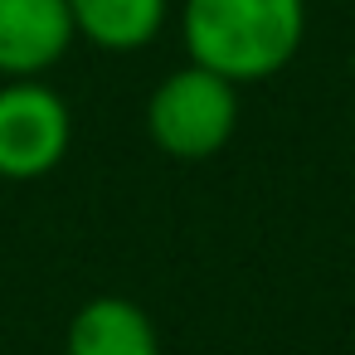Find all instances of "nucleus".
<instances>
[{
    "mask_svg": "<svg viewBox=\"0 0 355 355\" xmlns=\"http://www.w3.org/2000/svg\"><path fill=\"white\" fill-rule=\"evenodd\" d=\"M180 40L190 64L243 83L277 78L306 40V0H185Z\"/></svg>",
    "mask_w": 355,
    "mask_h": 355,
    "instance_id": "nucleus-1",
    "label": "nucleus"
},
{
    "mask_svg": "<svg viewBox=\"0 0 355 355\" xmlns=\"http://www.w3.org/2000/svg\"><path fill=\"white\" fill-rule=\"evenodd\" d=\"M239 132V88L200 64L166 73L146 98V137L171 161H209Z\"/></svg>",
    "mask_w": 355,
    "mask_h": 355,
    "instance_id": "nucleus-2",
    "label": "nucleus"
},
{
    "mask_svg": "<svg viewBox=\"0 0 355 355\" xmlns=\"http://www.w3.org/2000/svg\"><path fill=\"white\" fill-rule=\"evenodd\" d=\"M73 146V112L44 78L0 83V180H44Z\"/></svg>",
    "mask_w": 355,
    "mask_h": 355,
    "instance_id": "nucleus-3",
    "label": "nucleus"
},
{
    "mask_svg": "<svg viewBox=\"0 0 355 355\" xmlns=\"http://www.w3.org/2000/svg\"><path fill=\"white\" fill-rule=\"evenodd\" d=\"M73 40L69 0H0V83L44 78Z\"/></svg>",
    "mask_w": 355,
    "mask_h": 355,
    "instance_id": "nucleus-4",
    "label": "nucleus"
},
{
    "mask_svg": "<svg viewBox=\"0 0 355 355\" xmlns=\"http://www.w3.org/2000/svg\"><path fill=\"white\" fill-rule=\"evenodd\" d=\"M64 355H161V336L132 297H93L73 311Z\"/></svg>",
    "mask_w": 355,
    "mask_h": 355,
    "instance_id": "nucleus-5",
    "label": "nucleus"
},
{
    "mask_svg": "<svg viewBox=\"0 0 355 355\" xmlns=\"http://www.w3.org/2000/svg\"><path fill=\"white\" fill-rule=\"evenodd\" d=\"M73 35L103 54H137L161 40L171 0H69Z\"/></svg>",
    "mask_w": 355,
    "mask_h": 355,
    "instance_id": "nucleus-6",
    "label": "nucleus"
}]
</instances>
